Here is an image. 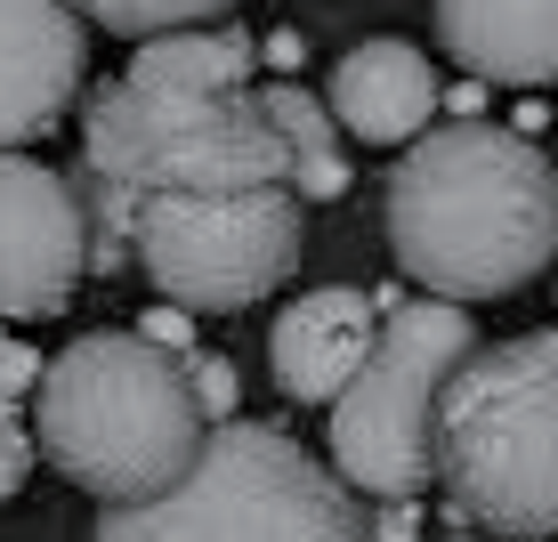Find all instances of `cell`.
Listing matches in <instances>:
<instances>
[{"label": "cell", "instance_id": "obj_1", "mask_svg": "<svg viewBox=\"0 0 558 542\" xmlns=\"http://www.w3.org/2000/svg\"><path fill=\"white\" fill-rule=\"evenodd\" d=\"M389 251L446 300H510L558 260V170L502 122L421 130L389 170Z\"/></svg>", "mask_w": 558, "mask_h": 542}, {"label": "cell", "instance_id": "obj_2", "mask_svg": "<svg viewBox=\"0 0 558 542\" xmlns=\"http://www.w3.org/2000/svg\"><path fill=\"white\" fill-rule=\"evenodd\" d=\"M210 445V413L179 348L154 333H82L41 373V454L98 502L179 486Z\"/></svg>", "mask_w": 558, "mask_h": 542}, {"label": "cell", "instance_id": "obj_3", "mask_svg": "<svg viewBox=\"0 0 558 542\" xmlns=\"http://www.w3.org/2000/svg\"><path fill=\"white\" fill-rule=\"evenodd\" d=\"M437 486L470 527L558 534V324L477 340L437 397Z\"/></svg>", "mask_w": 558, "mask_h": 542}, {"label": "cell", "instance_id": "obj_4", "mask_svg": "<svg viewBox=\"0 0 558 542\" xmlns=\"http://www.w3.org/2000/svg\"><path fill=\"white\" fill-rule=\"evenodd\" d=\"M89 542H380L340 470L267 421H210L179 486L106 502Z\"/></svg>", "mask_w": 558, "mask_h": 542}, {"label": "cell", "instance_id": "obj_5", "mask_svg": "<svg viewBox=\"0 0 558 542\" xmlns=\"http://www.w3.org/2000/svg\"><path fill=\"white\" fill-rule=\"evenodd\" d=\"M82 162L89 179L130 195H179V186H283L292 146L259 89L179 98L146 82H106L82 106Z\"/></svg>", "mask_w": 558, "mask_h": 542}, {"label": "cell", "instance_id": "obj_6", "mask_svg": "<svg viewBox=\"0 0 558 542\" xmlns=\"http://www.w3.org/2000/svg\"><path fill=\"white\" fill-rule=\"evenodd\" d=\"M477 348L470 300H397L364 373L332 405V461L340 478L380 502H413L437 486V397L453 364Z\"/></svg>", "mask_w": 558, "mask_h": 542}, {"label": "cell", "instance_id": "obj_7", "mask_svg": "<svg viewBox=\"0 0 558 542\" xmlns=\"http://www.w3.org/2000/svg\"><path fill=\"white\" fill-rule=\"evenodd\" d=\"M300 186H179V195H138V267L162 284L186 316H235L259 308L300 267Z\"/></svg>", "mask_w": 558, "mask_h": 542}, {"label": "cell", "instance_id": "obj_8", "mask_svg": "<svg viewBox=\"0 0 558 542\" xmlns=\"http://www.w3.org/2000/svg\"><path fill=\"white\" fill-rule=\"evenodd\" d=\"M0 243H9V260H0V308H9L16 324L57 316V308L73 300V284H82V267L98 260L89 210L73 203V186L57 179L49 162H33V154H9V162H0Z\"/></svg>", "mask_w": 558, "mask_h": 542}, {"label": "cell", "instance_id": "obj_9", "mask_svg": "<svg viewBox=\"0 0 558 542\" xmlns=\"http://www.w3.org/2000/svg\"><path fill=\"white\" fill-rule=\"evenodd\" d=\"M0 49H9V73H0V130L9 146H33L41 130L82 98V9L73 0H0Z\"/></svg>", "mask_w": 558, "mask_h": 542}, {"label": "cell", "instance_id": "obj_10", "mask_svg": "<svg viewBox=\"0 0 558 542\" xmlns=\"http://www.w3.org/2000/svg\"><path fill=\"white\" fill-rule=\"evenodd\" d=\"M380 324H389V300H373V292H349V284L300 292L276 316V333H267L276 389L292 405H340V389H349L364 373V357H373Z\"/></svg>", "mask_w": 558, "mask_h": 542}, {"label": "cell", "instance_id": "obj_11", "mask_svg": "<svg viewBox=\"0 0 558 542\" xmlns=\"http://www.w3.org/2000/svg\"><path fill=\"white\" fill-rule=\"evenodd\" d=\"M437 49L477 82H558V0H437Z\"/></svg>", "mask_w": 558, "mask_h": 542}, {"label": "cell", "instance_id": "obj_12", "mask_svg": "<svg viewBox=\"0 0 558 542\" xmlns=\"http://www.w3.org/2000/svg\"><path fill=\"white\" fill-rule=\"evenodd\" d=\"M332 113L364 146H413L437 113V73L413 41H364L332 65Z\"/></svg>", "mask_w": 558, "mask_h": 542}, {"label": "cell", "instance_id": "obj_13", "mask_svg": "<svg viewBox=\"0 0 558 542\" xmlns=\"http://www.w3.org/2000/svg\"><path fill=\"white\" fill-rule=\"evenodd\" d=\"M243 73H252V33H235V25L146 33L138 57H130V82L179 89V98H219V89H243Z\"/></svg>", "mask_w": 558, "mask_h": 542}, {"label": "cell", "instance_id": "obj_14", "mask_svg": "<svg viewBox=\"0 0 558 542\" xmlns=\"http://www.w3.org/2000/svg\"><path fill=\"white\" fill-rule=\"evenodd\" d=\"M267 113H276V130H283V146H292V186L307 203H332L340 186H349V154H340V113L332 98H307L300 82H267L259 89Z\"/></svg>", "mask_w": 558, "mask_h": 542}, {"label": "cell", "instance_id": "obj_15", "mask_svg": "<svg viewBox=\"0 0 558 542\" xmlns=\"http://www.w3.org/2000/svg\"><path fill=\"white\" fill-rule=\"evenodd\" d=\"M73 9H82L89 25H106V33L146 41V33H170V25H203V16L235 9V0H73Z\"/></svg>", "mask_w": 558, "mask_h": 542}, {"label": "cell", "instance_id": "obj_16", "mask_svg": "<svg viewBox=\"0 0 558 542\" xmlns=\"http://www.w3.org/2000/svg\"><path fill=\"white\" fill-rule=\"evenodd\" d=\"M186 373H195V397H203V413H210V421H235V397H243L235 364H227V357H195Z\"/></svg>", "mask_w": 558, "mask_h": 542}, {"label": "cell", "instance_id": "obj_17", "mask_svg": "<svg viewBox=\"0 0 558 542\" xmlns=\"http://www.w3.org/2000/svg\"><path fill=\"white\" fill-rule=\"evenodd\" d=\"M25 478H33V413L9 397V478H0V494H25Z\"/></svg>", "mask_w": 558, "mask_h": 542}, {"label": "cell", "instance_id": "obj_18", "mask_svg": "<svg viewBox=\"0 0 558 542\" xmlns=\"http://www.w3.org/2000/svg\"><path fill=\"white\" fill-rule=\"evenodd\" d=\"M33 373H41V357H33L25 340H0V381H9V397L25 405V389H33Z\"/></svg>", "mask_w": 558, "mask_h": 542}, {"label": "cell", "instance_id": "obj_19", "mask_svg": "<svg viewBox=\"0 0 558 542\" xmlns=\"http://www.w3.org/2000/svg\"><path fill=\"white\" fill-rule=\"evenodd\" d=\"M146 333H154V340H170V348H186V324H179V316H170V308H162V316H154V324H146Z\"/></svg>", "mask_w": 558, "mask_h": 542}, {"label": "cell", "instance_id": "obj_20", "mask_svg": "<svg viewBox=\"0 0 558 542\" xmlns=\"http://www.w3.org/2000/svg\"><path fill=\"white\" fill-rule=\"evenodd\" d=\"M502 542H510V534H502Z\"/></svg>", "mask_w": 558, "mask_h": 542}]
</instances>
